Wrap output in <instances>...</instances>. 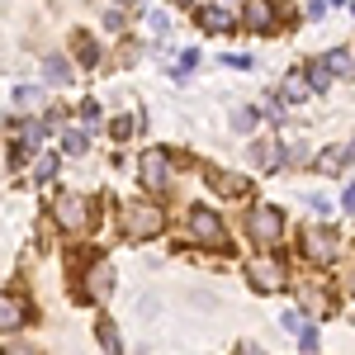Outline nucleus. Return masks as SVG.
Instances as JSON below:
<instances>
[{
    "label": "nucleus",
    "mask_w": 355,
    "mask_h": 355,
    "mask_svg": "<svg viewBox=\"0 0 355 355\" xmlns=\"http://www.w3.org/2000/svg\"><path fill=\"white\" fill-rule=\"evenodd\" d=\"M119 227H123V237L147 242V237H157L166 227V209L157 199H123L119 204Z\"/></svg>",
    "instance_id": "obj_1"
},
{
    "label": "nucleus",
    "mask_w": 355,
    "mask_h": 355,
    "mask_svg": "<svg viewBox=\"0 0 355 355\" xmlns=\"http://www.w3.org/2000/svg\"><path fill=\"white\" fill-rule=\"evenodd\" d=\"M246 237L261 246V251L279 246V237H284V214H279L275 204H256V209L246 214Z\"/></svg>",
    "instance_id": "obj_2"
},
{
    "label": "nucleus",
    "mask_w": 355,
    "mask_h": 355,
    "mask_svg": "<svg viewBox=\"0 0 355 355\" xmlns=\"http://www.w3.org/2000/svg\"><path fill=\"white\" fill-rule=\"evenodd\" d=\"M137 180H142V190L147 194H166L175 185V162L166 157L162 147L157 152H142V162H137Z\"/></svg>",
    "instance_id": "obj_3"
},
{
    "label": "nucleus",
    "mask_w": 355,
    "mask_h": 355,
    "mask_svg": "<svg viewBox=\"0 0 355 355\" xmlns=\"http://www.w3.org/2000/svg\"><path fill=\"white\" fill-rule=\"evenodd\" d=\"M53 223L62 227V232H85L90 227V199L85 194H57L53 199Z\"/></svg>",
    "instance_id": "obj_4"
},
{
    "label": "nucleus",
    "mask_w": 355,
    "mask_h": 355,
    "mask_svg": "<svg viewBox=\"0 0 355 355\" xmlns=\"http://www.w3.org/2000/svg\"><path fill=\"white\" fill-rule=\"evenodd\" d=\"M303 261H313V266H331L336 256H341V237H336V227H308L303 232Z\"/></svg>",
    "instance_id": "obj_5"
},
{
    "label": "nucleus",
    "mask_w": 355,
    "mask_h": 355,
    "mask_svg": "<svg viewBox=\"0 0 355 355\" xmlns=\"http://www.w3.org/2000/svg\"><path fill=\"white\" fill-rule=\"evenodd\" d=\"M190 237L199 246H209V251H223L227 246V227L214 209H190Z\"/></svg>",
    "instance_id": "obj_6"
},
{
    "label": "nucleus",
    "mask_w": 355,
    "mask_h": 355,
    "mask_svg": "<svg viewBox=\"0 0 355 355\" xmlns=\"http://www.w3.org/2000/svg\"><path fill=\"white\" fill-rule=\"evenodd\" d=\"M237 24H242L246 33H275V28H279V15H275L270 0H246L242 10H237Z\"/></svg>",
    "instance_id": "obj_7"
},
{
    "label": "nucleus",
    "mask_w": 355,
    "mask_h": 355,
    "mask_svg": "<svg viewBox=\"0 0 355 355\" xmlns=\"http://www.w3.org/2000/svg\"><path fill=\"white\" fill-rule=\"evenodd\" d=\"M251 284H256L261 294H270V289H284V284H289V270H284V261H279V256H261V261L251 266Z\"/></svg>",
    "instance_id": "obj_8"
},
{
    "label": "nucleus",
    "mask_w": 355,
    "mask_h": 355,
    "mask_svg": "<svg viewBox=\"0 0 355 355\" xmlns=\"http://www.w3.org/2000/svg\"><path fill=\"white\" fill-rule=\"evenodd\" d=\"M194 19L204 33H232L237 28V10H227V5H194Z\"/></svg>",
    "instance_id": "obj_9"
},
{
    "label": "nucleus",
    "mask_w": 355,
    "mask_h": 355,
    "mask_svg": "<svg viewBox=\"0 0 355 355\" xmlns=\"http://www.w3.org/2000/svg\"><path fill=\"white\" fill-rule=\"evenodd\" d=\"M85 294H90V303H105L114 294V266L110 261H95L85 270Z\"/></svg>",
    "instance_id": "obj_10"
},
{
    "label": "nucleus",
    "mask_w": 355,
    "mask_h": 355,
    "mask_svg": "<svg viewBox=\"0 0 355 355\" xmlns=\"http://www.w3.org/2000/svg\"><path fill=\"white\" fill-rule=\"evenodd\" d=\"M204 180H209V185H214V194H223V199H242V194L251 190L242 175H232V171H218V166H209V171H204Z\"/></svg>",
    "instance_id": "obj_11"
},
{
    "label": "nucleus",
    "mask_w": 355,
    "mask_h": 355,
    "mask_svg": "<svg viewBox=\"0 0 355 355\" xmlns=\"http://www.w3.org/2000/svg\"><path fill=\"white\" fill-rule=\"evenodd\" d=\"M351 162H355V137H351V142H336V147H327V152L318 157V171H322V175H341Z\"/></svg>",
    "instance_id": "obj_12"
},
{
    "label": "nucleus",
    "mask_w": 355,
    "mask_h": 355,
    "mask_svg": "<svg viewBox=\"0 0 355 355\" xmlns=\"http://www.w3.org/2000/svg\"><path fill=\"white\" fill-rule=\"evenodd\" d=\"M251 162L261 166V171H279V166H284V142H279V137L251 142Z\"/></svg>",
    "instance_id": "obj_13"
},
{
    "label": "nucleus",
    "mask_w": 355,
    "mask_h": 355,
    "mask_svg": "<svg viewBox=\"0 0 355 355\" xmlns=\"http://www.w3.org/2000/svg\"><path fill=\"white\" fill-rule=\"evenodd\" d=\"M308 95H313L308 76H303V71H289V76H284V85H279V105H303Z\"/></svg>",
    "instance_id": "obj_14"
},
{
    "label": "nucleus",
    "mask_w": 355,
    "mask_h": 355,
    "mask_svg": "<svg viewBox=\"0 0 355 355\" xmlns=\"http://www.w3.org/2000/svg\"><path fill=\"white\" fill-rule=\"evenodd\" d=\"M24 322H28L24 303H19V299H5V294H0V331H19Z\"/></svg>",
    "instance_id": "obj_15"
},
{
    "label": "nucleus",
    "mask_w": 355,
    "mask_h": 355,
    "mask_svg": "<svg viewBox=\"0 0 355 355\" xmlns=\"http://www.w3.org/2000/svg\"><path fill=\"white\" fill-rule=\"evenodd\" d=\"M43 76H48L53 85H67V81H71V62L57 57V53H48V57H43Z\"/></svg>",
    "instance_id": "obj_16"
},
{
    "label": "nucleus",
    "mask_w": 355,
    "mask_h": 355,
    "mask_svg": "<svg viewBox=\"0 0 355 355\" xmlns=\"http://www.w3.org/2000/svg\"><path fill=\"white\" fill-rule=\"evenodd\" d=\"M299 303H303V308H313V313H327V308H331V299H327L322 284H299Z\"/></svg>",
    "instance_id": "obj_17"
},
{
    "label": "nucleus",
    "mask_w": 355,
    "mask_h": 355,
    "mask_svg": "<svg viewBox=\"0 0 355 355\" xmlns=\"http://www.w3.org/2000/svg\"><path fill=\"white\" fill-rule=\"evenodd\" d=\"M322 62L331 67V76H341V81H351V76H355V62H351V53H346V48H331Z\"/></svg>",
    "instance_id": "obj_18"
},
{
    "label": "nucleus",
    "mask_w": 355,
    "mask_h": 355,
    "mask_svg": "<svg viewBox=\"0 0 355 355\" xmlns=\"http://www.w3.org/2000/svg\"><path fill=\"white\" fill-rule=\"evenodd\" d=\"M71 48H76V62H81L85 71H90V67H100V43H95V38L76 33V43H71Z\"/></svg>",
    "instance_id": "obj_19"
},
{
    "label": "nucleus",
    "mask_w": 355,
    "mask_h": 355,
    "mask_svg": "<svg viewBox=\"0 0 355 355\" xmlns=\"http://www.w3.org/2000/svg\"><path fill=\"white\" fill-rule=\"evenodd\" d=\"M303 76H308V85H313V90H327V85H331V67L318 57V62H308V67H303Z\"/></svg>",
    "instance_id": "obj_20"
},
{
    "label": "nucleus",
    "mask_w": 355,
    "mask_h": 355,
    "mask_svg": "<svg viewBox=\"0 0 355 355\" xmlns=\"http://www.w3.org/2000/svg\"><path fill=\"white\" fill-rule=\"evenodd\" d=\"M62 147H67V157H85V152H90V133H81V128H67Z\"/></svg>",
    "instance_id": "obj_21"
},
{
    "label": "nucleus",
    "mask_w": 355,
    "mask_h": 355,
    "mask_svg": "<svg viewBox=\"0 0 355 355\" xmlns=\"http://www.w3.org/2000/svg\"><path fill=\"white\" fill-rule=\"evenodd\" d=\"M95 336H100V346H105V351H123V336H119V327H114L110 318L95 327Z\"/></svg>",
    "instance_id": "obj_22"
},
{
    "label": "nucleus",
    "mask_w": 355,
    "mask_h": 355,
    "mask_svg": "<svg viewBox=\"0 0 355 355\" xmlns=\"http://www.w3.org/2000/svg\"><path fill=\"white\" fill-rule=\"evenodd\" d=\"M57 166H62V162H57V152H43V157H38V166H33V175H38V180H53Z\"/></svg>",
    "instance_id": "obj_23"
},
{
    "label": "nucleus",
    "mask_w": 355,
    "mask_h": 355,
    "mask_svg": "<svg viewBox=\"0 0 355 355\" xmlns=\"http://www.w3.org/2000/svg\"><path fill=\"white\" fill-rule=\"evenodd\" d=\"M256 119H261V114L242 105V110H232V128H237V133H251V128H256Z\"/></svg>",
    "instance_id": "obj_24"
},
{
    "label": "nucleus",
    "mask_w": 355,
    "mask_h": 355,
    "mask_svg": "<svg viewBox=\"0 0 355 355\" xmlns=\"http://www.w3.org/2000/svg\"><path fill=\"white\" fill-rule=\"evenodd\" d=\"M110 133H114V142H128V137L137 133V123H133V119H123V114H119V119L110 123Z\"/></svg>",
    "instance_id": "obj_25"
},
{
    "label": "nucleus",
    "mask_w": 355,
    "mask_h": 355,
    "mask_svg": "<svg viewBox=\"0 0 355 355\" xmlns=\"http://www.w3.org/2000/svg\"><path fill=\"white\" fill-rule=\"evenodd\" d=\"M299 346H303V351H318V346H322L318 327H308V322H303V327H299Z\"/></svg>",
    "instance_id": "obj_26"
},
{
    "label": "nucleus",
    "mask_w": 355,
    "mask_h": 355,
    "mask_svg": "<svg viewBox=\"0 0 355 355\" xmlns=\"http://www.w3.org/2000/svg\"><path fill=\"white\" fill-rule=\"evenodd\" d=\"M147 24H152V33H171V19H166V10H147Z\"/></svg>",
    "instance_id": "obj_27"
},
{
    "label": "nucleus",
    "mask_w": 355,
    "mask_h": 355,
    "mask_svg": "<svg viewBox=\"0 0 355 355\" xmlns=\"http://www.w3.org/2000/svg\"><path fill=\"white\" fill-rule=\"evenodd\" d=\"M266 123H275V128L284 123V105H279V95H270V100H266Z\"/></svg>",
    "instance_id": "obj_28"
},
{
    "label": "nucleus",
    "mask_w": 355,
    "mask_h": 355,
    "mask_svg": "<svg viewBox=\"0 0 355 355\" xmlns=\"http://www.w3.org/2000/svg\"><path fill=\"white\" fill-rule=\"evenodd\" d=\"M15 105H38V85H19L15 90Z\"/></svg>",
    "instance_id": "obj_29"
},
{
    "label": "nucleus",
    "mask_w": 355,
    "mask_h": 355,
    "mask_svg": "<svg viewBox=\"0 0 355 355\" xmlns=\"http://www.w3.org/2000/svg\"><path fill=\"white\" fill-rule=\"evenodd\" d=\"M308 204H313V214H318V218H327V214H331L327 194H308Z\"/></svg>",
    "instance_id": "obj_30"
},
{
    "label": "nucleus",
    "mask_w": 355,
    "mask_h": 355,
    "mask_svg": "<svg viewBox=\"0 0 355 355\" xmlns=\"http://www.w3.org/2000/svg\"><path fill=\"white\" fill-rule=\"evenodd\" d=\"M303 15H308V19H322V15H327V0H308Z\"/></svg>",
    "instance_id": "obj_31"
},
{
    "label": "nucleus",
    "mask_w": 355,
    "mask_h": 355,
    "mask_svg": "<svg viewBox=\"0 0 355 355\" xmlns=\"http://www.w3.org/2000/svg\"><path fill=\"white\" fill-rule=\"evenodd\" d=\"M190 67H199V48H190V53L180 57V67H175V71H180V76H185V71H190Z\"/></svg>",
    "instance_id": "obj_32"
},
{
    "label": "nucleus",
    "mask_w": 355,
    "mask_h": 355,
    "mask_svg": "<svg viewBox=\"0 0 355 355\" xmlns=\"http://www.w3.org/2000/svg\"><path fill=\"white\" fill-rule=\"evenodd\" d=\"M81 119H85V123H95V119H100V105H95V100H85V105H81Z\"/></svg>",
    "instance_id": "obj_33"
},
{
    "label": "nucleus",
    "mask_w": 355,
    "mask_h": 355,
    "mask_svg": "<svg viewBox=\"0 0 355 355\" xmlns=\"http://www.w3.org/2000/svg\"><path fill=\"white\" fill-rule=\"evenodd\" d=\"M303 327V308L299 313H284V331H299Z\"/></svg>",
    "instance_id": "obj_34"
},
{
    "label": "nucleus",
    "mask_w": 355,
    "mask_h": 355,
    "mask_svg": "<svg viewBox=\"0 0 355 355\" xmlns=\"http://www.w3.org/2000/svg\"><path fill=\"white\" fill-rule=\"evenodd\" d=\"M105 28H114V33H119V28H123V15H119V10H105Z\"/></svg>",
    "instance_id": "obj_35"
},
{
    "label": "nucleus",
    "mask_w": 355,
    "mask_h": 355,
    "mask_svg": "<svg viewBox=\"0 0 355 355\" xmlns=\"http://www.w3.org/2000/svg\"><path fill=\"white\" fill-rule=\"evenodd\" d=\"M341 209H346V214H355V180L346 185V194H341Z\"/></svg>",
    "instance_id": "obj_36"
},
{
    "label": "nucleus",
    "mask_w": 355,
    "mask_h": 355,
    "mask_svg": "<svg viewBox=\"0 0 355 355\" xmlns=\"http://www.w3.org/2000/svg\"><path fill=\"white\" fill-rule=\"evenodd\" d=\"M346 289H351V299H355V270H351V275H346Z\"/></svg>",
    "instance_id": "obj_37"
},
{
    "label": "nucleus",
    "mask_w": 355,
    "mask_h": 355,
    "mask_svg": "<svg viewBox=\"0 0 355 355\" xmlns=\"http://www.w3.org/2000/svg\"><path fill=\"white\" fill-rule=\"evenodd\" d=\"M175 5H185V10H194V0H175Z\"/></svg>",
    "instance_id": "obj_38"
},
{
    "label": "nucleus",
    "mask_w": 355,
    "mask_h": 355,
    "mask_svg": "<svg viewBox=\"0 0 355 355\" xmlns=\"http://www.w3.org/2000/svg\"><path fill=\"white\" fill-rule=\"evenodd\" d=\"M351 15H355V0H351Z\"/></svg>",
    "instance_id": "obj_39"
}]
</instances>
